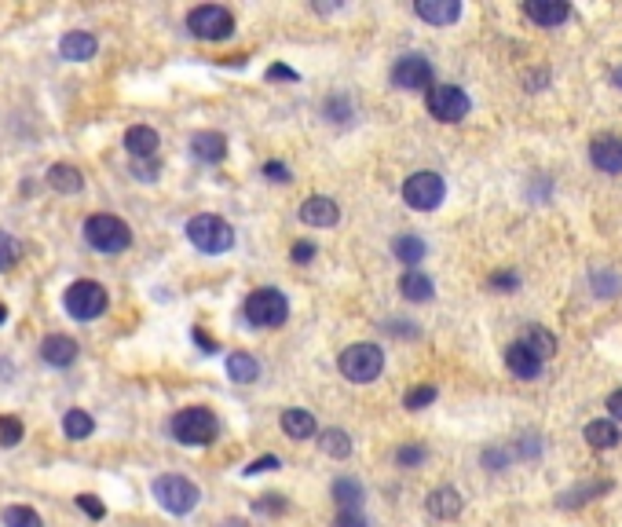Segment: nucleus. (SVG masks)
I'll list each match as a JSON object with an SVG mask.
<instances>
[{
	"label": "nucleus",
	"instance_id": "9b49d317",
	"mask_svg": "<svg viewBox=\"0 0 622 527\" xmlns=\"http://www.w3.org/2000/svg\"><path fill=\"white\" fill-rule=\"evenodd\" d=\"M432 63L425 56H418V51H407V56H400L392 63V85L403 88V92H428L432 88Z\"/></svg>",
	"mask_w": 622,
	"mask_h": 527
},
{
	"label": "nucleus",
	"instance_id": "4468645a",
	"mask_svg": "<svg viewBox=\"0 0 622 527\" xmlns=\"http://www.w3.org/2000/svg\"><path fill=\"white\" fill-rule=\"evenodd\" d=\"M524 15H527L535 26L553 30V26H563V22L572 19V4H563V0H527V4H524Z\"/></svg>",
	"mask_w": 622,
	"mask_h": 527
},
{
	"label": "nucleus",
	"instance_id": "a19ab883",
	"mask_svg": "<svg viewBox=\"0 0 622 527\" xmlns=\"http://www.w3.org/2000/svg\"><path fill=\"white\" fill-rule=\"evenodd\" d=\"M542 447H545V440H542L538 433H524V436L517 440V458H538Z\"/></svg>",
	"mask_w": 622,
	"mask_h": 527
},
{
	"label": "nucleus",
	"instance_id": "bb28decb",
	"mask_svg": "<svg viewBox=\"0 0 622 527\" xmlns=\"http://www.w3.org/2000/svg\"><path fill=\"white\" fill-rule=\"evenodd\" d=\"M392 253H395V260H400V264H407V272H414L418 264L425 260L428 246H425L421 235H400V238L392 242Z\"/></svg>",
	"mask_w": 622,
	"mask_h": 527
},
{
	"label": "nucleus",
	"instance_id": "412c9836",
	"mask_svg": "<svg viewBox=\"0 0 622 527\" xmlns=\"http://www.w3.org/2000/svg\"><path fill=\"white\" fill-rule=\"evenodd\" d=\"M333 502H337V513H359L363 509V484L356 477H337L333 487H329Z\"/></svg>",
	"mask_w": 622,
	"mask_h": 527
},
{
	"label": "nucleus",
	"instance_id": "1a4fd4ad",
	"mask_svg": "<svg viewBox=\"0 0 622 527\" xmlns=\"http://www.w3.org/2000/svg\"><path fill=\"white\" fill-rule=\"evenodd\" d=\"M443 198H446V183L432 169H421V173L403 180V201L410 209H418V213H432V209L443 205Z\"/></svg>",
	"mask_w": 622,
	"mask_h": 527
},
{
	"label": "nucleus",
	"instance_id": "3c124183",
	"mask_svg": "<svg viewBox=\"0 0 622 527\" xmlns=\"http://www.w3.org/2000/svg\"><path fill=\"white\" fill-rule=\"evenodd\" d=\"M132 173H136L140 180H158V162H150V157H147V162H136Z\"/></svg>",
	"mask_w": 622,
	"mask_h": 527
},
{
	"label": "nucleus",
	"instance_id": "2f4dec72",
	"mask_svg": "<svg viewBox=\"0 0 622 527\" xmlns=\"http://www.w3.org/2000/svg\"><path fill=\"white\" fill-rule=\"evenodd\" d=\"M319 443H322V451H326L329 458H341V461L352 458V451H356V443H352V436H348L345 429H326Z\"/></svg>",
	"mask_w": 622,
	"mask_h": 527
},
{
	"label": "nucleus",
	"instance_id": "49530a36",
	"mask_svg": "<svg viewBox=\"0 0 622 527\" xmlns=\"http://www.w3.org/2000/svg\"><path fill=\"white\" fill-rule=\"evenodd\" d=\"M315 242H293V249H290V256H293V264H311L315 260Z\"/></svg>",
	"mask_w": 622,
	"mask_h": 527
},
{
	"label": "nucleus",
	"instance_id": "6e6d98bb",
	"mask_svg": "<svg viewBox=\"0 0 622 527\" xmlns=\"http://www.w3.org/2000/svg\"><path fill=\"white\" fill-rule=\"evenodd\" d=\"M538 85H549V74H545V70H538L535 77H527V88H531V92H538Z\"/></svg>",
	"mask_w": 622,
	"mask_h": 527
},
{
	"label": "nucleus",
	"instance_id": "09e8293b",
	"mask_svg": "<svg viewBox=\"0 0 622 527\" xmlns=\"http://www.w3.org/2000/svg\"><path fill=\"white\" fill-rule=\"evenodd\" d=\"M264 176L275 180V183H290V169L282 165V162H267V165H264Z\"/></svg>",
	"mask_w": 622,
	"mask_h": 527
},
{
	"label": "nucleus",
	"instance_id": "6e6552de",
	"mask_svg": "<svg viewBox=\"0 0 622 527\" xmlns=\"http://www.w3.org/2000/svg\"><path fill=\"white\" fill-rule=\"evenodd\" d=\"M425 107H428V114H432L436 121L458 125V121L473 111V99H469V92L458 88V85H432V88L425 92Z\"/></svg>",
	"mask_w": 622,
	"mask_h": 527
},
{
	"label": "nucleus",
	"instance_id": "7ed1b4c3",
	"mask_svg": "<svg viewBox=\"0 0 622 527\" xmlns=\"http://www.w3.org/2000/svg\"><path fill=\"white\" fill-rule=\"evenodd\" d=\"M337 371H341L348 381H356V385H370V381H377L381 371H384V352H381V344H374V341L348 344V348L341 352V359H337Z\"/></svg>",
	"mask_w": 622,
	"mask_h": 527
},
{
	"label": "nucleus",
	"instance_id": "bf43d9fd",
	"mask_svg": "<svg viewBox=\"0 0 622 527\" xmlns=\"http://www.w3.org/2000/svg\"><path fill=\"white\" fill-rule=\"evenodd\" d=\"M5 323H8V308H5V304H0V326H5Z\"/></svg>",
	"mask_w": 622,
	"mask_h": 527
},
{
	"label": "nucleus",
	"instance_id": "c03bdc74",
	"mask_svg": "<svg viewBox=\"0 0 622 527\" xmlns=\"http://www.w3.org/2000/svg\"><path fill=\"white\" fill-rule=\"evenodd\" d=\"M282 461H278V454H264V458H257V461H249L242 472L246 477H260V472H271V469H278Z\"/></svg>",
	"mask_w": 622,
	"mask_h": 527
},
{
	"label": "nucleus",
	"instance_id": "4c0bfd02",
	"mask_svg": "<svg viewBox=\"0 0 622 527\" xmlns=\"http://www.w3.org/2000/svg\"><path fill=\"white\" fill-rule=\"evenodd\" d=\"M26 436L19 417H0V447H19Z\"/></svg>",
	"mask_w": 622,
	"mask_h": 527
},
{
	"label": "nucleus",
	"instance_id": "20e7f679",
	"mask_svg": "<svg viewBox=\"0 0 622 527\" xmlns=\"http://www.w3.org/2000/svg\"><path fill=\"white\" fill-rule=\"evenodd\" d=\"M168 433H173V440L184 447H205L216 440V414L209 406L176 410L173 421H168Z\"/></svg>",
	"mask_w": 622,
	"mask_h": 527
},
{
	"label": "nucleus",
	"instance_id": "c85d7f7f",
	"mask_svg": "<svg viewBox=\"0 0 622 527\" xmlns=\"http://www.w3.org/2000/svg\"><path fill=\"white\" fill-rule=\"evenodd\" d=\"M228 374L239 381V385H253L260 378V362L249 355V352H231L228 355Z\"/></svg>",
	"mask_w": 622,
	"mask_h": 527
},
{
	"label": "nucleus",
	"instance_id": "39448f33",
	"mask_svg": "<svg viewBox=\"0 0 622 527\" xmlns=\"http://www.w3.org/2000/svg\"><path fill=\"white\" fill-rule=\"evenodd\" d=\"M150 491H154L158 505H161L165 513H173V516H187V513H194V505L202 502L198 484L187 480V477H180V472H165V477H158Z\"/></svg>",
	"mask_w": 622,
	"mask_h": 527
},
{
	"label": "nucleus",
	"instance_id": "4be33fe9",
	"mask_svg": "<svg viewBox=\"0 0 622 527\" xmlns=\"http://www.w3.org/2000/svg\"><path fill=\"white\" fill-rule=\"evenodd\" d=\"M611 491V480H590V484H579V487H568V491H560L556 505L560 509H582L586 502L593 498H604Z\"/></svg>",
	"mask_w": 622,
	"mask_h": 527
},
{
	"label": "nucleus",
	"instance_id": "2eb2a0df",
	"mask_svg": "<svg viewBox=\"0 0 622 527\" xmlns=\"http://www.w3.org/2000/svg\"><path fill=\"white\" fill-rule=\"evenodd\" d=\"M505 366H509V374H517L520 381H535L542 374V359L520 341H513L505 348Z\"/></svg>",
	"mask_w": 622,
	"mask_h": 527
},
{
	"label": "nucleus",
	"instance_id": "5701e85b",
	"mask_svg": "<svg viewBox=\"0 0 622 527\" xmlns=\"http://www.w3.org/2000/svg\"><path fill=\"white\" fill-rule=\"evenodd\" d=\"M278 425H282V433H286L290 440H311V436L319 433V425H315L311 410H301V406H290V410H282Z\"/></svg>",
	"mask_w": 622,
	"mask_h": 527
},
{
	"label": "nucleus",
	"instance_id": "603ef678",
	"mask_svg": "<svg viewBox=\"0 0 622 527\" xmlns=\"http://www.w3.org/2000/svg\"><path fill=\"white\" fill-rule=\"evenodd\" d=\"M407 319H392V323H384V330H392V334H400V337H418V326H403Z\"/></svg>",
	"mask_w": 622,
	"mask_h": 527
},
{
	"label": "nucleus",
	"instance_id": "c9c22d12",
	"mask_svg": "<svg viewBox=\"0 0 622 527\" xmlns=\"http://www.w3.org/2000/svg\"><path fill=\"white\" fill-rule=\"evenodd\" d=\"M0 520H5V527H41V516L30 505H8Z\"/></svg>",
	"mask_w": 622,
	"mask_h": 527
},
{
	"label": "nucleus",
	"instance_id": "e433bc0d",
	"mask_svg": "<svg viewBox=\"0 0 622 527\" xmlns=\"http://www.w3.org/2000/svg\"><path fill=\"white\" fill-rule=\"evenodd\" d=\"M436 396H439L436 385H418V389H410V392L403 396V406H407V410H425V406L436 403Z\"/></svg>",
	"mask_w": 622,
	"mask_h": 527
},
{
	"label": "nucleus",
	"instance_id": "13d9d810",
	"mask_svg": "<svg viewBox=\"0 0 622 527\" xmlns=\"http://www.w3.org/2000/svg\"><path fill=\"white\" fill-rule=\"evenodd\" d=\"M611 81H615V88H618V92H622V67H618V70H615V77H611Z\"/></svg>",
	"mask_w": 622,
	"mask_h": 527
},
{
	"label": "nucleus",
	"instance_id": "7c9ffc66",
	"mask_svg": "<svg viewBox=\"0 0 622 527\" xmlns=\"http://www.w3.org/2000/svg\"><path fill=\"white\" fill-rule=\"evenodd\" d=\"M92 429H95V421H92L88 410H77L74 406V410L63 414V433H67V440H88Z\"/></svg>",
	"mask_w": 622,
	"mask_h": 527
},
{
	"label": "nucleus",
	"instance_id": "dca6fc26",
	"mask_svg": "<svg viewBox=\"0 0 622 527\" xmlns=\"http://www.w3.org/2000/svg\"><path fill=\"white\" fill-rule=\"evenodd\" d=\"M414 15L432 26H455L462 19V0H418Z\"/></svg>",
	"mask_w": 622,
	"mask_h": 527
},
{
	"label": "nucleus",
	"instance_id": "a211bd4d",
	"mask_svg": "<svg viewBox=\"0 0 622 527\" xmlns=\"http://www.w3.org/2000/svg\"><path fill=\"white\" fill-rule=\"evenodd\" d=\"M191 154L198 157V162L216 165V162H223V157H228V136L202 129V132H194V139H191Z\"/></svg>",
	"mask_w": 622,
	"mask_h": 527
},
{
	"label": "nucleus",
	"instance_id": "864d4df0",
	"mask_svg": "<svg viewBox=\"0 0 622 527\" xmlns=\"http://www.w3.org/2000/svg\"><path fill=\"white\" fill-rule=\"evenodd\" d=\"M608 414H611V421H622V389H615L608 396Z\"/></svg>",
	"mask_w": 622,
	"mask_h": 527
},
{
	"label": "nucleus",
	"instance_id": "f257e3e1",
	"mask_svg": "<svg viewBox=\"0 0 622 527\" xmlns=\"http://www.w3.org/2000/svg\"><path fill=\"white\" fill-rule=\"evenodd\" d=\"M242 315H246V323L257 326V330H278V326H286L290 319V300L282 290L275 286H260L246 297L242 304Z\"/></svg>",
	"mask_w": 622,
	"mask_h": 527
},
{
	"label": "nucleus",
	"instance_id": "8fccbe9b",
	"mask_svg": "<svg viewBox=\"0 0 622 527\" xmlns=\"http://www.w3.org/2000/svg\"><path fill=\"white\" fill-rule=\"evenodd\" d=\"M267 81H297V70L275 63V67H267Z\"/></svg>",
	"mask_w": 622,
	"mask_h": 527
},
{
	"label": "nucleus",
	"instance_id": "b1692460",
	"mask_svg": "<svg viewBox=\"0 0 622 527\" xmlns=\"http://www.w3.org/2000/svg\"><path fill=\"white\" fill-rule=\"evenodd\" d=\"M428 513L436 516V520H455V516H462V509H465V498L455 491V487H436L432 495H428Z\"/></svg>",
	"mask_w": 622,
	"mask_h": 527
},
{
	"label": "nucleus",
	"instance_id": "6ab92c4d",
	"mask_svg": "<svg viewBox=\"0 0 622 527\" xmlns=\"http://www.w3.org/2000/svg\"><path fill=\"white\" fill-rule=\"evenodd\" d=\"M95 51H99V40L85 30H70L59 40V56L70 59V63H88V59H95Z\"/></svg>",
	"mask_w": 622,
	"mask_h": 527
},
{
	"label": "nucleus",
	"instance_id": "9d476101",
	"mask_svg": "<svg viewBox=\"0 0 622 527\" xmlns=\"http://www.w3.org/2000/svg\"><path fill=\"white\" fill-rule=\"evenodd\" d=\"M187 30L198 40H228L235 33V15L223 4H198L187 15Z\"/></svg>",
	"mask_w": 622,
	"mask_h": 527
},
{
	"label": "nucleus",
	"instance_id": "f3484780",
	"mask_svg": "<svg viewBox=\"0 0 622 527\" xmlns=\"http://www.w3.org/2000/svg\"><path fill=\"white\" fill-rule=\"evenodd\" d=\"M301 220H304L308 228H333L337 220H341V209H337L333 198L311 194V198H304V205H301Z\"/></svg>",
	"mask_w": 622,
	"mask_h": 527
},
{
	"label": "nucleus",
	"instance_id": "aec40b11",
	"mask_svg": "<svg viewBox=\"0 0 622 527\" xmlns=\"http://www.w3.org/2000/svg\"><path fill=\"white\" fill-rule=\"evenodd\" d=\"M161 147V136L150 129V125H132L125 132V150L132 154V162H147V157H154Z\"/></svg>",
	"mask_w": 622,
	"mask_h": 527
},
{
	"label": "nucleus",
	"instance_id": "393cba45",
	"mask_svg": "<svg viewBox=\"0 0 622 527\" xmlns=\"http://www.w3.org/2000/svg\"><path fill=\"white\" fill-rule=\"evenodd\" d=\"M48 187H51V191H59V194H81L85 176H81V169H77V165L55 162V165L48 169Z\"/></svg>",
	"mask_w": 622,
	"mask_h": 527
},
{
	"label": "nucleus",
	"instance_id": "423d86ee",
	"mask_svg": "<svg viewBox=\"0 0 622 527\" xmlns=\"http://www.w3.org/2000/svg\"><path fill=\"white\" fill-rule=\"evenodd\" d=\"M85 242L95 253H125L132 246V228L114 213H95L85 220Z\"/></svg>",
	"mask_w": 622,
	"mask_h": 527
},
{
	"label": "nucleus",
	"instance_id": "a878e982",
	"mask_svg": "<svg viewBox=\"0 0 622 527\" xmlns=\"http://www.w3.org/2000/svg\"><path fill=\"white\" fill-rule=\"evenodd\" d=\"M582 436H586V443H590L593 451H611V447H618V440H622V433H618V425H615L611 417L590 421Z\"/></svg>",
	"mask_w": 622,
	"mask_h": 527
},
{
	"label": "nucleus",
	"instance_id": "c756f323",
	"mask_svg": "<svg viewBox=\"0 0 622 527\" xmlns=\"http://www.w3.org/2000/svg\"><path fill=\"white\" fill-rule=\"evenodd\" d=\"M520 344H527L542 362L545 359H553L556 355V334H549L545 326H527V334H524V341Z\"/></svg>",
	"mask_w": 622,
	"mask_h": 527
},
{
	"label": "nucleus",
	"instance_id": "cd10ccee",
	"mask_svg": "<svg viewBox=\"0 0 622 527\" xmlns=\"http://www.w3.org/2000/svg\"><path fill=\"white\" fill-rule=\"evenodd\" d=\"M400 293L407 297V300H414V304H425V300H432V293H436V286H432V279L425 275V272H403V279H400Z\"/></svg>",
	"mask_w": 622,
	"mask_h": 527
},
{
	"label": "nucleus",
	"instance_id": "58836bf2",
	"mask_svg": "<svg viewBox=\"0 0 622 527\" xmlns=\"http://www.w3.org/2000/svg\"><path fill=\"white\" fill-rule=\"evenodd\" d=\"M425 458H428V451L421 443H403L400 451H395V461H400V469H418Z\"/></svg>",
	"mask_w": 622,
	"mask_h": 527
},
{
	"label": "nucleus",
	"instance_id": "f704fd0d",
	"mask_svg": "<svg viewBox=\"0 0 622 527\" xmlns=\"http://www.w3.org/2000/svg\"><path fill=\"white\" fill-rule=\"evenodd\" d=\"M19 260H23V242L8 231H0V272H12Z\"/></svg>",
	"mask_w": 622,
	"mask_h": 527
},
{
	"label": "nucleus",
	"instance_id": "79ce46f5",
	"mask_svg": "<svg viewBox=\"0 0 622 527\" xmlns=\"http://www.w3.org/2000/svg\"><path fill=\"white\" fill-rule=\"evenodd\" d=\"M480 461H483V469L501 472V469H509V451H501V447H487V451L480 454Z\"/></svg>",
	"mask_w": 622,
	"mask_h": 527
},
{
	"label": "nucleus",
	"instance_id": "37998d69",
	"mask_svg": "<svg viewBox=\"0 0 622 527\" xmlns=\"http://www.w3.org/2000/svg\"><path fill=\"white\" fill-rule=\"evenodd\" d=\"M253 509H257V513H286V509H290V502L282 498V495H264V498H257V502H253Z\"/></svg>",
	"mask_w": 622,
	"mask_h": 527
},
{
	"label": "nucleus",
	"instance_id": "0eeeda50",
	"mask_svg": "<svg viewBox=\"0 0 622 527\" xmlns=\"http://www.w3.org/2000/svg\"><path fill=\"white\" fill-rule=\"evenodd\" d=\"M106 304H110L106 286H99V282H92V279H77V282H70L67 293H63V308L74 315L77 323L99 319V315L106 311Z\"/></svg>",
	"mask_w": 622,
	"mask_h": 527
},
{
	"label": "nucleus",
	"instance_id": "de8ad7c7",
	"mask_svg": "<svg viewBox=\"0 0 622 527\" xmlns=\"http://www.w3.org/2000/svg\"><path fill=\"white\" fill-rule=\"evenodd\" d=\"M333 527H370V520L363 516V509L359 513H337Z\"/></svg>",
	"mask_w": 622,
	"mask_h": 527
},
{
	"label": "nucleus",
	"instance_id": "ddd939ff",
	"mask_svg": "<svg viewBox=\"0 0 622 527\" xmlns=\"http://www.w3.org/2000/svg\"><path fill=\"white\" fill-rule=\"evenodd\" d=\"M590 162H593L600 173L618 176V173H622V136H597V139L590 143Z\"/></svg>",
	"mask_w": 622,
	"mask_h": 527
},
{
	"label": "nucleus",
	"instance_id": "f8f14e48",
	"mask_svg": "<svg viewBox=\"0 0 622 527\" xmlns=\"http://www.w3.org/2000/svg\"><path fill=\"white\" fill-rule=\"evenodd\" d=\"M77 355H81V344L70 334H48L41 341V359L48 366H55V371H67V366H74Z\"/></svg>",
	"mask_w": 622,
	"mask_h": 527
},
{
	"label": "nucleus",
	"instance_id": "72a5a7b5",
	"mask_svg": "<svg viewBox=\"0 0 622 527\" xmlns=\"http://www.w3.org/2000/svg\"><path fill=\"white\" fill-rule=\"evenodd\" d=\"M322 114H326L329 121H337V125H345L348 118H356V111H352V99H348L345 92H333V95H326V103H322Z\"/></svg>",
	"mask_w": 622,
	"mask_h": 527
},
{
	"label": "nucleus",
	"instance_id": "5fc2aeb1",
	"mask_svg": "<svg viewBox=\"0 0 622 527\" xmlns=\"http://www.w3.org/2000/svg\"><path fill=\"white\" fill-rule=\"evenodd\" d=\"M194 344H198V348H205V352H216V348H220V344H216V337H209L205 330H194Z\"/></svg>",
	"mask_w": 622,
	"mask_h": 527
},
{
	"label": "nucleus",
	"instance_id": "f03ea898",
	"mask_svg": "<svg viewBox=\"0 0 622 527\" xmlns=\"http://www.w3.org/2000/svg\"><path fill=\"white\" fill-rule=\"evenodd\" d=\"M184 235H187V242H191L198 253H209V256L228 253V249L235 246V228L223 220V217H216V213H198V217H191L187 228H184Z\"/></svg>",
	"mask_w": 622,
	"mask_h": 527
},
{
	"label": "nucleus",
	"instance_id": "4d7b16f0",
	"mask_svg": "<svg viewBox=\"0 0 622 527\" xmlns=\"http://www.w3.org/2000/svg\"><path fill=\"white\" fill-rule=\"evenodd\" d=\"M223 527H253V523H246V520H228Z\"/></svg>",
	"mask_w": 622,
	"mask_h": 527
},
{
	"label": "nucleus",
	"instance_id": "ea45409f",
	"mask_svg": "<svg viewBox=\"0 0 622 527\" xmlns=\"http://www.w3.org/2000/svg\"><path fill=\"white\" fill-rule=\"evenodd\" d=\"M487 286H491L494 293H517V290H520V275H517V272H494V275L487 279Z\"/></svg>",
	"mask_w": 622,
	"mask_h": 527
},
{
	"label": "nucleus",
	"instance_id": "a18cd8bd",
	"mask_svg": "<svg viewBox=\"0 0 622 527\" xmlns=\"http://www.w3.org/2000/svg\"><path fill=\"white\" fill-rule=\"evenodd\" d=\"M77 509L88 513L92 520H103V516H106V505H103L95 495H77Z\"/></svg>",
	"mask_w": 622,
	"mask_h": 527
},
{
	"label": "nucleus",
	"instance_id": "473e14b6",
	"mask_svg": "<svg viewBox=\"0 0 622 527\" xmlns=\"http://www.w3.org/2000/svg\"><path fill=\"white\" fill-rule=\"evenodd\" d=\"M590 282H593V293L597 297H618L622 293V279L615 268H593L590 272Z\"/></svg>",
	"mask_w": 622,
	"mask_h": 527
}]
</instances>
